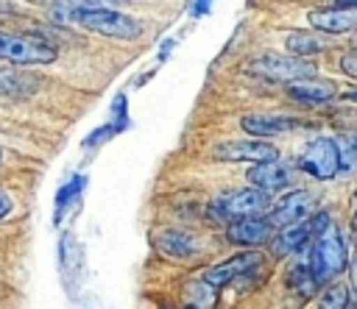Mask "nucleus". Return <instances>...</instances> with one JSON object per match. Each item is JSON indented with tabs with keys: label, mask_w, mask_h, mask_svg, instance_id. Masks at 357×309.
I'll return each mask as SVG.
<instances>
[{
	"label": "nucleus",
	"mask_w": 357,
	"mask_h": 309,
	"mask_svg": "<svg viewBox=\"0 0 357 309\" xmlns=\"http://www.w3.org/2000/svg\"><path fill=\"white\" fill-rule=\"evenodd\" d=\"M351 139L337 136H315L298 156V167L315 181H332L337 173L351 167Z\"/></svg>",
	"instance_id": "nucleus-1"
},
{
	"label": "nucleus",
	"mask_w": 357,
	"mask_h": 309,
	"mask_svg": "<svg viewBox=\"0 0 357 309\" xmlns=\"http://www.w3.org/2000/svg\"><path fill=\"white\" fill-rule=\"evenodd\" d=\"M310 239H312V245H307L310 248L307 270H310L315 284H329L335 276H340L346 270V262H349V251H346V242L340 237V228L332 220L326 228H321Z\"/></svg>",
	"instance_id": "nucleus-2"
},
{
	"label": "nucleus",
	"mask_w": 357,
	"mask_h": 309,
	"mask_svg": "<svg viewBox=\"0 0 357 309\" xmlns=\"http://www.w3.org/2000/svg\"><path fill=\"white\" fill-rule=\"evenodd\" d=\"M70 19L84 31L112 36V39H137L142 33V25L134 17L114 8H95V6L78 3L75 8H70Z\"/></svg>",
	"instance_id": "nucleus-3"
},
{
	"label": "nucleus",
	"mask_w": 357,
	"mask_h": 309,
	"mask_svg": "<svg viewBox=\"0 0 357 309\" xmlns=\"http://www.w3.org/2000/svg\"><path fill=\"white\" fill-rule=\"evenodd\" d=\"M268 209V195L254 189V187H240V189H229L223 195H218L209 203V220L212 223H231L240 217H251V214H262Z\"/></svg>",
	"instance_id": "nucleus-4"
},
{
	"label": "nucleus",
	"mask_w": 357,
	"mask_h": 309,
	"mask_svg": "<svg viewBox=\"0 0 357 309\" xmlns=\"http://www.w3.org/2000/svg\"><path fill=\"white\" fill-rule=\"evenodd\" d=\"M59 50L33 33H6L0 31V61L31 67V64H50L56 61Z\"/></svg>",
	"instance_id": "nucleus-5"
},
{
	"label": "nucleus",
	"mask_w": 357,
	"mask_h": 309,
	"mask_svg": "<svg viewBox=\"0 0 357 309\" xmlns=\"http://www.w3.org/2000/svg\"><path fill=\"white\" fill-rule=\"evenodd\" d=\"M248 75L265 78V81H276V84H290L298 78H310L315 75V64L307 58H296V56H279V53H265L257 56L245 64Z\"/></svg>",
	"instance_id": "nucleus-6"
},
{
	"label": "nucleus",
	"mask_w": 357,
	"mask_h": 309,
	"mask_svg": "<svg viewBox=\"0 0 357 309\" xmlns=\"http://www.w3.org/2000/svg\"><path fill=\"white\" fill-rule=\"evenodd\" d=\"M273 231L276 228L268 220V214H251V217H240V220L226 223V239L237 248H245V251H257V248L268 245Z\"/></svg>",
	"instance_id": "nucleus-7"
},
{
	"label": "nucleus",
	"mask_w": 357,
	"mask_h": 309,
	"mask_svg": "<svg viewBox=\"0 0 357 309\" xmlns=\"http://www.w3.org/2000/svg\"><path fill=\"white\" fill-rule=\"evenodd\" d=\"M212 156L218 161H273L279 159V150L265 142V139H229V142H218L212 148Z\"/></svg>",
	"instance_id": "nucleus-8"
},
{
	"label": "nucleus",
	"mask_w": 357,
	"mask_h": 309,
	"mask_svg": "<svg viewBox=\"0 0 357 309\" xmlns=\"http://www.w3.org/2000/svg\"><path fill=\"white\" fill-rule=\"evenodd\" d=\"M312 212H315V198H312V192H310V189H293V192L282 195V198L271 206L268 220L273 223V228H282V225L304 223Z\"/></svg>",
	"instance_id": "nucleus-9"
},
{
	"label": "nucleus",
	"mask_w": 357,
	"mask_h": 309,
	"mask_svg": "<svg viewBox=\"0 0 357 309\" xmlns=\"http://www.w3.org/2000/svg\"><path fill=\"white\" fill-rule=\"evenodd\" d=\"M298 117H290V114H279V111H254V114H245L240 120V128L245 134H251L254 139H268V136H282V134H290L293 128H298Z\"/></svg>",
	"instance_id": "nucleus-10"
},
{
	"label": "nucleus",
	"mask_w": 357,
	"mask_h": 309,
	"mask_svg": "<svg viewBox=\"0 0 357 309\" xmlns=\"http://www.w3.org/2000/svg\"><path fill=\"white\" fill-rule=\"evenodd\" d=\"M259 264H262V256H259L257 251H245V253H237V256H231V259H223V262L212 264L201 278H204L209 287L220 290V287L231 284L237 276H245L248 270H254V267H259Z\"/></svg>",
	"instance_id": "nucleus-11"
},
{
	"label": "nucleus",
	"mask_w": 357,
	"mask_h": 309,
	"mask_svg": "<svg viewBox=\"0 0 357 309\" xmlns=\"http://www.w3.org/2000/svg\"><path fill=\"white\" fill-rule=\"evenodd\" d=\"M245 178H248V184H251L254 189L271 195V192H279V189H284V187L290 184V167H287L284 161H279V159H273V161H259V164L248 167Z\"/></svg>",
	"instance_id": "nucleus-12"
},
{
	"label": "nucleus",
	"mask_w": 357,
	"mask_h": 309,
	"mask_svg": "<svg viewBox=\"0 0 357 309\" xmlns=\"http://www.w3.org/2000/svg\"><path fill=\"white\" fill-rule=\"evenodd\" d=\"M284 89L293 100H301V103H324V100H332L337 95V86L326 78H318V75L290 81V84H284Z\"/></svg>",
	"instance_id": "nucleus-13"
},
{
	"label": "nucleus",
	"mask_w": 357,
	"mask_h": 309,
	"mask_svg": "<svg viewBox=\"0 0 357 309\" xmlns=\"http://www.w3.org/2000/svg\"><path fill=\"white\" fill-rule=\"evenodd\" d=\"M307 22L324 33H346L354 28V8H343V6L315 8L307 14Z\"/></svg>",
	"instance_id": "nucleus-14"
},
{
	"label": "nucleus",
	"mask_w": 357,
	"mask_h": 309,
	"mask_svg": "<svg viewBox=\"0 0 357 309\" xmlns=\"http://www.w3.org/2000/svg\"><path fill=\"white\" fill-rule=\"evenodd\" d=\"M310 242V228H307V220L304 223H293V225H282L273 231L271 237V248L276 256H287V253H296V251H304Z\"/></svg>",
	"instance_id": "nucleus-15"
},
{
	"label": "nucleus",
	"mask_w": 357,
	"mask_h": 309,
	"mask_svg": "<svg viewBox=\"0 0 357 309\" xmlns=\"http://www.w3.org/2000/svg\"><path fill=\"white\" fill-rule=\"evenodd\" d=\"M156 242H159V251H165L170 256H178V259L192 256L201 248L198 237L192 231H187V228H165V231L156 234Z\"/></svg>",
	"instance_id": "nucleus-16"
},
{
	"label": "nucleus",
	"mask_w": 357,
	"mask_h": 309,
	"mask_svg": "<svg viewBox=\"0 0 357 309\" xmlns=\"http://www.w3.org/2000/svg\"><path fill=\"white\" fill-rule=\"evenodd\" d=\"M284 47H287L290 56L307 58V56H318V53L326 47V42H324L321 36L310 33V31H290V33L284 36Z\"/></svg>",
	"instance_id": "nucleus-17"
},
{
	"label": "nucleus",
	"mask_w": 357,
	"mask_h": 309,
	"mask_svg": "<svg viewBox=\"0 0 357 309\" xmlns=\"http://www.w3.org/2000/svg\"><path fill=\"white\" fill-rule=\"evenodd\" d=\"M31 86H36V81L28 72L0 67V97H22L25 92H31Z\"/></svg>",
	"instance_id": "nucleus-18"
},
{
	"label": "nucleus",
	"mask_w": 357,
	"mask_h": 309,
	"mask_svg": "<svg viewBox=\"0 0 357 309\" xmlns=\"http://www.w3.org/2000/svg\"><path fill=\"white\" fill-rule=\"evenodd\" d=\"M318 309H349V287L346 284H329L321 292Z\"/></svg>",
	"instance_id": "nucleus-19"
},
{
	"label": "nucleus",
	"mask_w": 357,
	"mask_h": 309,
	"mask_svg": "<svg viewBox=\"0 0 357 309\" xmlns=\"http://www.w3.org/2000/svg\"><path fill=\"white\" fill-rule=\"evenodd\" d=\"M187 295L192 301V309H212V303H215V287H209L204 278L192 281L187 287Z\"/></svg>",
	"instance_id": "nucleus-20"
},
{
	"label": "nucleus",
	"mask_w": 357,
	"mask_h": 309,
	"mask_svg": "<svg viewBox=\"0 0 357 309\" xmlns=\"http://www.w3.org/2000/svg\"><path fill=\"white\" fill-rule=\"evenodd\" d=\"M340 64H343V72H346L349 78H354V75H357V53H354V50H349V53L343 56V61H340Z\"/></svg>",
	"instance_id": "nucleus-21"
},
{
	"label": "nucleus",
	"mask_w": 357,
	"mask_h": 309,
	"mask_svg": "<svg viewBox=\"0 0 357 309\" xmlns=\"http://www.w3.org/2000/svg\"><path fill=\"white\" fill-rule=\"evenodd\" d=\"M11 209H14V200H11V195H8L6 189H0V220H6V217L11 214Z\"/></svg>",
	"instance_id": "nucleus-22"
},
{
	"label": "nucleus",
	"mask_w": 357,
	"mask_h": 309,
	"mask_svg": "<svg viewBox=\"0 0 357 309\" xmlns=\"http://www.w3.org/2000/svg\"><path fill=\"white\" fill-rule=\"evenodd\" d=\"M209 8V0H201L198 6H195V14H201V11H206Z\"/></svg>",
	"instance_id": "nucleus-23"
},
{
	"label": "nucleus",
	"mask_w": 357,
	"mask_h": 309,
	"mask_svg": "<svg viewBox=\"0 0 357 309\" xmlns=\"http://www.w3.org/2000/svg\"><path fill=\"white\" fill-rule=\"evenodd\" d=\"M73 3H86V0H73ZM112 3H128V0H112Z\"/></svg>",
	"instance_id": "nucleus-24"
},
{
	"label": "nucleus",
	"mask_w": 357,
	"mask_h": 309,
	"mask_svg": "<svg viewBox=\"0 0 357 309\" xmlns=\"http://www.w3.org/2000/svg\"><path fill=\"white\" fill-rule=\"evenodd\" d=\"M0 161H3V150H0Z\"/></svg>",
	"instance_id": "nucleus-25"
}]
</instances>
